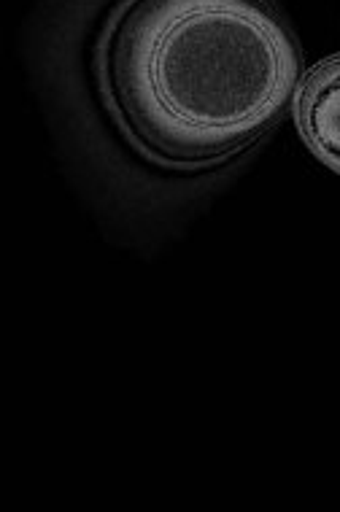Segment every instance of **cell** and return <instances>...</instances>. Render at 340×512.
I'll return each mask as SVG.
<instances>
[{
    "instance_id": "cell-1",
    "label": "cell",
    "mask_w": 340,
    "mask_h": 512,
    "mask_svg": "<svg viewBox=\"0 0 340 512\" xmlns=\"http://www.w3.org/2000/svg\"><path fill=\"white\" fill-rule=\"evenodd\" d=\"M95 79L135 149L192 170L260 141L303 76L265 0H122L95 46Z\"/></svg>"
},
{
    "instance_id": "cell-2",
    "label": "cell",
    "mask_w": 340,
    "mask_h": 512,
    "mask_svg": "<svg viewBox=\"0 0 340 512\" xmlns=\"http://www.w3.org/2000/svg\"><path fill=\"white\" fill-rule=\"evenodd\" d=\"M295 116L311 151L340 173V54L314 65L300 79Z\"/></svg>"
}]
</instances>
